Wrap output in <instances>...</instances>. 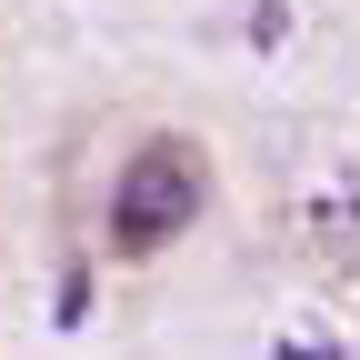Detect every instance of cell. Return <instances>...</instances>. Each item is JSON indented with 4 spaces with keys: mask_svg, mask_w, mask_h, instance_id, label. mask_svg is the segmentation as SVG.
I'll list each match as a JSON object with an SVG mask.
<instances>
[{
    "mask_svg": "<svg viewBox=\"0 0 360 360\" xmlns=\"http://www.w3.org/2000/svg\"><path fill=\"white\" fill-rule=\"evenodd\" d=\"M200 200H210L200 141H141V150L120 160V191H110V240L130 260H150V250H170L200 220Z\"/></svg>",
    "mask_w": 360,
    "mask_h": 360,
    "instance_id": "cell-1",
    "label": "cell"
},
{
    "mask_svg": "<svg viewBox=\"0 0 360 360\" xmlns=\"http://www.w3.org/2000/svg\"><path fill=\"white\" fill-rule=\"evenodd\" d=\"M270 360H340V350H270Z\"/></svg>",
    "mask_w": 360,
    "mask_h": 360,
    "instance_id": "cell-2",
    "label": "cell"
}]
</instances>
